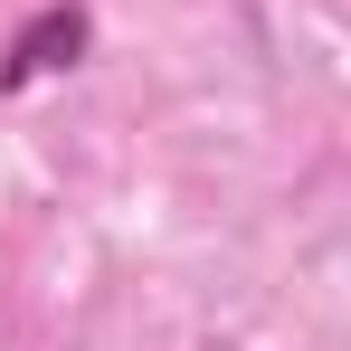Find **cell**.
I'll use <instances>...</instances> for the list:
<instances>
[{
  "mask_svg": "<svg viewBox=\"0 0 351 351\" xmlns=\"http://www.w3.org/2000/svg\"><path fill=\"white\" fill-rule=\"evenodd\" d=\"M86 38H95V19L76 10V0H58V10H38L19 38H10V58H0V86L19 95V86H38V76H58V66L86 58Z\"/></svg>",
  "mask_w": 351,
  "mask_h": 351,
  "instance_id": "obj_1",
  "label": "cell"
}]
</instances>
